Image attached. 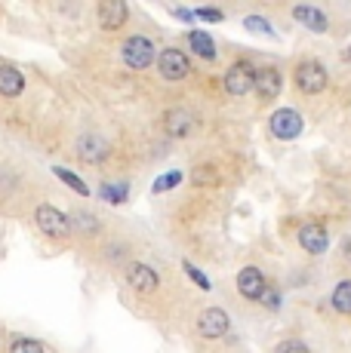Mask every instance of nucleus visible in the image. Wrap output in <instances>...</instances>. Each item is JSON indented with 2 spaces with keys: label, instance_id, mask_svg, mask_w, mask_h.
<instances>
[{
  "label": "nucleus",
  "instance_id": "f257e3e1",
  "mask_svg": "<svg viewBox=\"0 0 351 353\" xmlns=\"http://www.w3.org/2000/svg\"><path fill=\"white\" fill-rule=\"evenodd\" d=\"M35 225H37L40 234L50 236V240H65V236L71 234L74 221H71V215L62 212V209H56V206H50V203H44V206L35 209Z\"/></svg>",
  "mask_w": 351,
  "mask_h": 353
},
{
  "label": "nucleus",
  "instance_id": "f03ea898",
  "mask_svg": "<svg viewBox=\"0 0 351 353\" xmlns=\"http://www.w3.org/2000/svg\"><path fill=\"white\" fill-rule=\"evenodd\" d=\"M120 56H124V62L133 68V71H145L148 65H158V46L151 43V37H142V34H133V37L124 40V46H120Z\"/></svg>",
  "mask_w": 351,
  "mask_h": 353
},
{
  "label": "nucleus",
  "instance_id": "7ed1b4c3",
  "mask_svg": "<svg viewBox=\"0 0 351 353\" xmlns=\"http://www.w3.org/2000/svg\"><path fill=\"white\" fill-rule=\"evenodd\" d=\"M158 74L164 80H170V83H179V80H185L191 74V59L179 46H167L158 56Z\"/></svg>",
  "mask_w": 351,
  "mask_h": 353
},
{
  "label": "nucleus",
  "instance_id": "20e7f679",
  "mask_svg": "<svg viewBox=\"0 0 351 353\" xmlns=\"http://www.w3.org/2000/svg\"><path fill=\"white\" fill-rule=\"evenodd\" d=\"M124 280H126V286H130L133 292H139V295H154L158 286H160L158 270L145 261H126L124 264Z\"/></svg>",
  "mask_w": 351,
  "mask_h": 353
},
{
  "label": "nucleus",
  "instance_id": "39448f33",
  "mask_svg": "<svg viewBox=\"0 0 351 353\" xmlns=\"http://www.w3.org/2000/svg\"><path fill=\"white\" fill-rule=\"evenodd\" d=\"M249 90H256V68L240 59L225 71V92L234 99H244Z\"/></svg>",
  "mask_w": 351,
  "mask_h": 353
},
{
  "label": "nucleus",
  "instance_id": "423d86ee",
  "mask_svg": "<svg viewBox=\"0 0 351 353\" xmlns=\"http://www.w3.org/2000/svg\"><path fill=\"white\" fill-rule=\"evenodd\" d=\"M296 86H299L305 96H317V92L327 90V68L321 62H302L296 65Z\"/></svg>",
  "mask_w": 351,
  "mask_h": 353
},
{
  "label": "nucleus",
  "instance_id": "0eeeda50",
  "mask_svg": "<svg viewBox=\"0 0 351 353\" xmlns=\"http://www.w3.org/2000/svg\"><path fill=\"white\" fill-rule=\"evenodd\" d=\"M268 126H272V135L290 141V139H296V135L302 132V117H299V111H293V108H281V111L272 114Z\"/></svg>",
  "mask_w": 351,
  "mask_h": 353
},
{
  "label": "nucleus",
  "instance_id": "6e6552de",
  "mask_svg": "<svg viewBox=\"0 0 351 353\" xmlns=\"http://www.w3.org/2000/svg\"><path fill=\"white\" fill-rule=\"evenodd\" d=\"M265 274H262L259 268H244L238 270V292L247 298V301H262V295H265Z\"/></svg>",
  "mask_w": 351,
  "mask_h": 353
},
{
  "label": "nucleus",
  "instance_id": "1a4fd4ad",
  "mask_svg": "<svg viewBox=\"0 0 351 353\" xmlns=\"http://www.w3.org/2000/svg\"><path fill=\"white\" fill-rule=\"evenodd\" d=\"M228 325H231V320H228V314L222 307H207L204 314L198 316V332L204 338H210V341H216V338L225 335Z\"/></svg>",
  "mask_w": 351,
  "mask_h": 353
},
{
  "label": "nucleus",
  "instance_id": "9d476101",
  "mask_svg": "<svg viewBox=\"0 0 351 353\" xmlns=\"http://www.w3.org/2000/svg\"><path fill=\"white\" fill-rule=\"evenodd\" d=\"M96 16L105 31H117V28H124L126 16H130V6H126L124 0H102V3L96 6Z\"/></svg>",
  "mask_w": 351,
  "mask_h": 353
},
{
  "label": "nucleus",
  "instance_id": "9b49d317",
  "mask_svg": "<svg viewBox=\"0 0 351 353\" xmlns=\"http://www.w3.org/2000/svg\"><path fill=\"white\" fill-rule=\"evenodd\" d=\"M281 86H283V77L274 65H265V68H256V92H259L262 101H272L281 96Z\"/></svg>",
  "mask_w": 351,
  "mask_h": 353
},
{
  "label": "nucleus",
  "instance_id": "f8f14e48",
  "mask_svg": "<svg viewBox=\"0 0 351 353\" xmlns=\"http://www.w3.org/2000/svg\"><path fill=\"white\" fill-rule=\"evenodd\" d=\"M299 246L305 249L308 255H321V252H327V246H330L327 228L317 225V221H312V225H302V230H299Z\"/></svg>",
  "mask_w": 351,
  "mask_h": 353
},
{
  "label": "nucleus",
  "instance_id": "ddd939ff",
  "mask_svg": "<svg viewBox=\"0 0 351 353\" xmlns=\"http://www.w3.org/2000/svg\"><path fill=\"white\" fill-rule=\"evenodd\" d=\"M194 129V117L191 111H185V108H173V111H167L164 117V132L170 135V139H188Z\"/></svg>",
  "mask_w": 351,
  "mask_h": 353
},
{
  "label": "nucleus",
  "instance_id": "4468645a",
  "mask_svg": "<svg viewBox=\"0 0 351 353\" xmlns=\"http://www.w3.org/2000/svg\"><path fill=\"white\" fill-rule=\"evenodd\" d=\"M25 90V77L19 68L12 65H0V96L3 99H19Z\"/></svg>",
  "mask_w": 351,
  "mask_h": 353
},
{
  "label": "nucleus",
  "instance_id": "2eb2a0df",
  "mask_svg": "<svg viewBox=\"0 0 351 353\" xmlns=\"http://www.w3.org/2000/svg\"><path fill=\"white\" fill-rule=\"evenodd\" d=\"M293 19H296V22H302L308 31H314V34H323L330 28L327 16H323L317 6H293Z\"/></svg>",
  "mask_w": 351,
  "mask_h": 353
},
{
  "label": "nucleus",
  "instance_id": "dca6fc26",
  "mask_svg": "<svg viewBox=\"0 0 351 353\" xmlns=\"http://www.w3.org/2000/svg\"><path fill=\"white\" fill-rule=\"evenodd\" d=\"M108 154V145L99 135H80L77 139V157L84 163H99Z\"/></svg>",
  "mask_w": 351,
  "mask_h": 353
},
{
  "label": "nucleus",
  "instance_id": "f3484780",
  "mask_svg": "<svg viewBox=\"0 0 351 353\" xmlns=\"http://www.w3.org/2000/svg\"><path fill=\"white\" fill-rule=\"evenodd\" d=\"M185 40H188V46H191L194 56L207 59V62H213V59L219 56V50H216V40L210 37V34H204V31H188Z\"/></svg>",
  "mask_w": 351,
  "mask_h": 353
},
{
  "label": "nucleus",
  "instance_id": "a211bd4d",
  "mask_svg": "<svg viewBox=\"0 0 351 353\" xmlns=\"http://www.w3.org/2000/svg\"><path fill=\"white\" fill-rule=\"evenodd\" d=\"M333 307L339 310V314H351V280H342L339 286L333 289Z\"/></svg>",
  "mask_w": 351,
  "mask_h": 353
},
{
  "label": "nucleus",
  "instance_id": "6ab92c4d",
  "mask_svg": "<svg viewBox=\"0 0 351 353\" xmlns=\"http://www.w3.org/2000/svg\"><path fill=\"white\" fill-rule=\"evenodd\" d=\"M10 353H46L44 344L35 341V338H25V335H16L10 341Z\"/></svg>",
  "mask_w": 351,
  "mask_h": 353
},
{
  "label": "nucleus",
  "instance_id": "aec40b11",
  "mask_svg": "<svg viewBox=\"0 0 351 353\" xmlns=\"http://www.w3.org/2000/svg\"><path fill=\"white\" fill-rule=\"evenodd\" d=\"M53 172H56L59 179H62L65 185L71 188V191H77L80 196H86V194H90V188H86L84 181H80V179H77V175H74V172H68V169H65V166H56V169H53Z\"/></svg>",
  "mask_w": 351,
  "mask_h": 353
},
{
  "label": "nucleus",
  "instance_id": "412c9836",
  "mask_svg": "<svg viewBox=\"0 0 351 353\" xmlns=\"http://www.w3.org/2000/svg\"><path fill=\"white\" fill-rule=\"evenodd\" d=\"M191 181L194 185H216V181H219V172H216V166H198L191 172Z\"/></svg>",
  "mask_w": 351,
  "mask_h": 353
},
{
  "label": "nucleus",
  "instance_id": "4be33fe9",
  "mask_svg": "<svg viewBox=\"0 0 351 353\" xmlns=\"http://www.w3.org/2000/svg\"><path fill=\"white\" fill-rule=\"evenodd\" d=\"M274 353H312L308 350V344L296 341V338H290V341H281L278 347H274Z\"/></svg>",
  "mask_w": 351,
  "mask_h": 353
},
{
  "label": "nucleus",
  "instance_id": "5701e85b",
  "mask_svg": "<svg viewBox=\"0 0 351 353\" xmlns=\"http://www.w3.org/2000/svg\"><path fill=\"white\" fill-rule=\"evenodd\" d=\"M77 219H80V228H84V234H99V219H96V215L77 212Z\"/></svg>",
  "mask_w": 351,
  "mask_h": 353
},
{
  "label": "nucleus",
  "instance_id": "b1692460",
  "mask_svg": "<svg viewBox=\"0 0 351 353\" xmlns=\"http://www.w3.org/2000/svg\"><path fill=\"white\" fill-rule=\"evenodd\" d=\"M247 28L256 31V34H268V37H274V31L268 28V22H265V19H259V16H249L247 19Z\"/></svg>",
  "mask_w": 351,
  "mask_h": 353
},
{
  "label": "nucleus",
  "instance_id": "393cba45",
  "mask_svg": "<svg viewBox=\"0 0 351 353\" xmlns=\"http://www.w3.org/2000/svg\"><path fill=\"white\" fill-rule=\"evenodd\" d=\"M124 191H126L124 185H117V188H114V185H105V188H102V196H105V200H111V203H120V200H124Z\"/></svg>",
  "mask_w": 351,
  "mask_h": 353
},
{
  "label": "nucleus",
  "instance_id": "a878e982",
  "mask_svg": "<svg viewBox=\"0 0 351 353\" xmlns=\"http://www.w3.org/2000/svg\"><path fill=\"white\" fill-rule=\"evenodd\" d=\"M12 185H16V175L6 172V169H0V194H10Z\"/></svg>",
  "mask_w": 351,
  "mask_h": 353
},
{
  "label": "nucleus",
  "instance_id": "bb28decb",
  "mask_svg": "<svg viewBox=\"0 0 351 353\" xmlns=\"http://www.w3.org/2000/svg\"><path fill=\"white\" fill-rule=\"evenodd\" d=\"M185 270H188V276H191V280H194V283H198V286H200V289H210V280H207V276H204V274H200V270H198V268H191V264H185Z\"/></svg>",
  "mask_w": 351,
  "mask_h": 353
},
{
  "label": "nucleus",
  "instance_id": "cd10ccee",
  "mask_svg": "<svg viewBox=\"0 0 351 353\" xmlns=\"http://www.w3.org/2000/svg\"><path fill=\"white\" fill-rule=\"evenodd\" d=\"M194 16H200V19H207V22H219L222 19V12L219 10H213V6H204V10H198Z\"/></svg>",
  "mask_w": 351,
  "mask_h": 353
},
{
  "label": "nucleus",
  "instance_id": "c85d7f7f",
  "mask_svg": "<svg viewBox=\"0 0 351 353\" xmlns=\"http://www.w3.org/2000/svg\"><path fill=\"white\" fill-rule=\"evenodd\" d=\"M262 304H268V307H278V304H281L278 292H274V289H265V295H262Z\"/></svg>",
  "mask_w": 351,
  "mask_h": 353
},
{
  "label": "nucleus",
  "instance_id": "c756f323",
  "mask_svg": "<svg viewBox=\"0 0 351 353\" xmlns=\"http://www.w3.org/2000/svg\"><path fill=\"white\" fill-rule=\"evenodd\" d=\"M345 258H351V240L345 243Z\"/></svg>",
  "mask_w": 351,
  "mask_h": 353
},
{
  "label": "nucleus",
  "instance_id": "7c9ffc66",
  "mask_svg": "<svg viewBox=\"0 0 351 353\" xmlns=\"http://www.w3.org/2000/svg\"><path fill=\"white\" fill-rule=\"evenodd\" d=\"M348 56H351V52H348Z\"/></svg>",
  "mask_w": 351,
  "mask_h": 353
}]
</instances>
